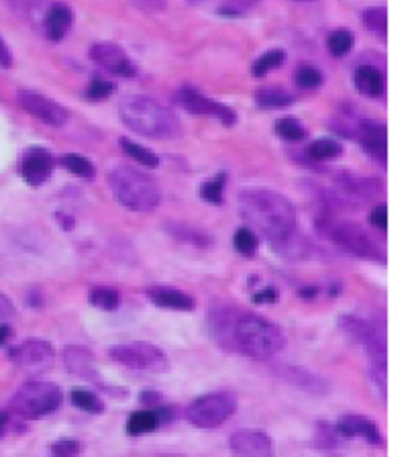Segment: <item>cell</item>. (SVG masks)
I'll return each mask as SVG.
<instances>
[{
	"label": "cell",
	"mask_w": 418,
	"mask_h": 457,
	"mask_svg": "<svg viewBox=\"0 0 418 457\" xmlns=\"http://www.w3.org/2000/svg\"><path fill=\"white\" fill-rule=\"evenodd\" d=\"M241 216L269 241H288L296 229V213L286 196L265 188H251L239 196Z\"/></svg>",
	"instance_id": "6da1fadb"
},
{
	"label": "cell",
	"mask_w": 418,
	"mask_h": 457,
	"mask_svg": "<svg viewBox=\"0 0 418 457\" xmlns=\"http://www.w3.org/2000/svg\"><path fill=\"white\" fill-rule=\"evenodd\" d=\"M119 112L123 123L135 133L151 137V139H170L180 133L178 117L149 96H127L121 100Z\"/></svg>",
	"instance_id": "7a4b0ae2"
},
{
	"label": "cell",
	"mask_w": 418,
	"mask_h": 457,
	"mask_svg": "<svg viewBox=\"0 0 418 457\" xmlns=\"http://www.w3.org/2000/svg\"><path fill=\"white\" fill-rule=\"evenodd\" d=\"M108 184L114 198L137 213L154 211L161 200V190L156 180L131 165H117L108 176Z\"/></svg>",
	"instance_id": "3957f363"
},
{
	"label": "cell",
	"mask_w": 418,
	"mask_h": 457,
	"mask_svg": "<svg viewBox=\"0 0 418 457\" xmlns=\"http://www.w3.org/2000/svg\"><path fill=\"white\" fill-rule=\"evenodd\" d=\"M233 337L237 347L253 359H271L284 347L280 329L255 315L239 317L233 324Z\"/></svg>",
	"instance_id": "277c9868"
},
{
	"label": "cell",
	"mask_w": 418,
	"mask_h": 457,
	"mask_svg": "<svg viewBox=\"0 0 418 457\" xmlns=\"http://www.w3.org/2000/svg\"><path fill=\"white\" fill-rule=\"evenodd\" d=\"M61 400H64L61 388L52 382H27L17 390L10 408L19 417L31 421V419H41L45 414H52L53 410L59 408Z\"/></svg>",
	"instance_id": "5b68a950"
},
{
	"label": "cell",
	"mask_w": 418,
	"mask_h": 457,
	"mask_svg": "<svg viewBox=\"0 0 418 457\" xmlns=\"http://www.w3.org/2000/svg\"><path fill=\"white\" fill-rule=\"evenodd\" d=\"M110 357L135 372H149V374H161L170 368L167 355L163 351L151 345V343H123L114 345L110 350Z\"/></svg>",
	"instance_id": "8992f818"
},
{
	"label": "cell",
	"mask_w": 418,
	"mask_h": 457,
	"mask_svg": "<svg viewBox=\"0 0 418 457\" xmlns=\"http://www.w3.org/2000/svg\"><path fill=\"white\" fill-rule=\"evenodd\" d=\"M235 406V398L227 392L204 394L188 406V419L200 429H214L231 419Z\"/></svg>",
	"instance_id": "52a82bcc"
},
{
	"label": "cell",
	"mask_w": 418,
	"mask_h": 457,
	"mask_svg": "<svg viewBox=\"0 0 418 457\" xmlns=\"http://www.w3.org/2000/svg\"><path fill=\"white\" fill-rule=\"evenodd\" d=\"M8 357L21 370L31 372V374H41V372H47L52 368L55 353L47 341L29 339V341H23L8 351Z\"/></svg>",
	"instance_id": "ba28073f"
},
{
	"label": "cell",
	"mask_w": 418,
	"mask_h": 457,
	"mask_svg": "<svg viewBox=\"0 0 418 457\" xmlns=\"http://www.w3.org/2000/svg\"><path fill=\"white\" fill-rule=\"evenodd\" d=\"M17 100L23 110H27L29 114H33L35 119L52 125V127H64L68 123V110L53 103L52 98L39 94V92H33V90H21L17 94Z\"/></svg>",
	"instance_id": "9c48e42d"
},
{
	"label": "cell",
	"mask_w": 418,
	"mask_h": 457,
	"mask_svg": "<svg viewBox=\"0 0 418 457\" xmlns=\"http://www.w3.org/2000/svg\"><path fill=\"white\" fill-rule=\"evenodd\" d=\"M176 100L178 105H182V108L190 110L192 114H200V117H214L218 119L223 125H233L235 123V112L225 105L212 103L210 98H207L204 94H200L198 90L184 86L176 92Z\"/></svg>",
	"instance_id": "30bf717a"
},
{
	"label": "cell",
	"mask_w": 418,
	"mask_h": 457,
	"mask_svg": "<svg viewBox=\"0 0 418 457\" xmlns=\"http://www.w3.org/2000/svg\"><path fill=\"white\" fill-rule=\"evenodd\" d=\"M331 237L345 251H349L353 255H359V257H375L378 255V249L366 235V231L353 223H335L331 227Z\"/></svg>",
	"instance_id": "8fae6325"
},
{
	"label": "cell",
	"mask_w": 418,
	"mask_h": 457,
	"mask_svg": "<svg viewBox=\"0 0 418 457\" xmlns=\"http://www.w3.org/2000/svg\"><path fill=\"white\" fill-rule=\"evenodd\" d=\"M90 57L103 66L108 74L121 76V78H133L137 74V66L133 59L114 43H98L90 50Z\"/></svg>",
	"instance_id": "7c38bea8"
},
{
	"label": "cell",
	"mask_w": 418,
	"mask_h": 457,
	"mask_svg": "<svg viewBox=\"0 0 418 457\" xmlns=\"http://www.w3.org/2000/svg\"><path fill=\"white\" fill-rule=\"evenodd\" d=\"M231 451L235 457H274V443L262 430L243 429L231 435Z\"/></svg>",
	"instance_id": "4fadbf2b"
},
{
	"label": "cell",
	"mask_w": 418,
	"mask_h": 457,
	"mask_svg": "<svg viewBox=\"0 0 418 457\" xmlns=\"http://www.w3.org/2000/svg\"><path fill=\"white\" fill-rule=\"evenodd\" d=\"M53 172L52 156L43 149H29L21 162V174L29 184L39 186L50 180Z\"/></svg>",
	"instance_id": "5bb4252c"
},
{
	"label": "cell",
	"mask_w": 418,
	"mask_h": 457,
	"mask_svg": "<svg viewBox=\"0 0 418 457\" xmlns=\"http://www.w3.org/2000/svg\"><path fill=\"white\" fill-rule=\"evenodd\" d=\"M359 137L364 143V149L378 162H386L388 158V139H386V127L375 121H364L359 127Z\"/></svg>",
	"instance_id": "9a60e30c"
},
{
	"label": "cell",
	"mask_w": 418,
	"mask_h": 457,
	"mask_svg": "<svg viewBox=\"0 0 418 457\" xmlns=\"http://www.w3.org/2000/svg\"><path fill=\"white\" fill-rule=\"evenodd\" d=\"M64 364L70 374L80 377H94V353L82 345H68L64 350Z\"/></svg>",
	"instance_id": "2e32d148"
},
{
	"label": "cell",
	"mask_w": 418,
	"mask_h": 457,
	"mask_svg": "<svg viewBox=\"0 0 418 457\" xmlns=\"http://www.w3.org/2000/svg\"><path fill=\"white\" fill-rule=\"evenodd\" d=\"M147 298L161 306V308H172V310H192L194 308V300L190 296L176 290V288H167V286H157V288H149L147 290Z\"/></svg>",
	"instance_id": "e0dca14e"
},
{
	"label": "cell",
	"mask_w": 418,
	"mask_h": 457,
	"mask_svg": "<svg viewBox=\"0 0 418 457\" xmlns=\"http://www.w3.org/2000/svg\"><path fill=\"white\" fill-rule=\"evenodd\" d=\"M72 27V10L64 2H53L45 17V31L52 41H59Z\"/></svg>",
	"instance_id": "ac0fdd59"
},
{
	"label": "cell",
	"mask_w": 418,
	"mask_h": 457,
	"mask_svg": "<svg viewBox=\"0 0 418 457\" xmlns=\"http://www.w3.org/2000/svg\"><path fill=\"white\" fill-rule=\"evenodd\" d=\"M337 433L343 435V437H364L369 443H380L382 441L375 425L371 421L364 419V417H357V414L343 417L337 423Z\"/></svg>",
	"instance_id": "d6986e66"
},
{
	"label": "cell",
	"mask_w": 418,
	"mask_h": 457,
	"mask_svg": "<svg viewBox=\"0 0 418 457\" xmlns=\"http://www.w3.org/2000/svg\"><path fill=\"white\" fill-rule=\"evenodd\" d=\"M355 86L359 92H364L367 96H382L384 94V76L375 68L364 66L355 72Z\"/></svg>",
	"instance_id": "ffe728a7"
},
{
	"label": "cell",
	"mask_w": 418,
	"mask_h": 457,
	"mask_svg": "<svg viewBox=\"0 0 418 457\" xmlns=\"http://www.w3.org/2000/svg\"><path fill=\"white\" fill-rule=\"evenodd\" d=\"M255 100L262 108H284L294 103V96L282 88H262L255 92Z\"/></svg>",
	"instance_id": "44dd1931"
},
{
	"label": "cell",
	"mask_w": 418,
	"mask_h": 457,
	"mask_svg": "<svg viewBox=\"0 0 418 457\" xmlns=\"http://www.w3.org/2000/svg\"><path fill=\"white\" fill-rule=\"evenodd\" d=\"M157 427H159V414L156 410H137V412H133L129 423H127V430L131 435L151 433Z\"/></svg>",
	"instance_id": "7402d4cb"
},
{
	"label": "cell",
	"mask_w": 418,
	"mask_h": 457,
	"mask_svg": "<svg viewBox=\"0 0 418 457\" xmlns=\"http://www.w3.org/2000/svg\"><path fill=\"white\" fill-rule=\"evenodd\" d=\"M121 147H123V151L133 158L137 163H141V165H145V167H157L159 165V160H157L156 153H151L149 149H145V147H141L139 143H135L131 139H121Z\"/></svg>",
	"instance_id": "603a6c76"
},
{
	"label": "cell",
	"mask_w": 418,
	"mask_h": 457,
	"mask_svg": "<svg viewBox=\"0 0 418 457\" xmlns=\"http://www.w3.org/2000/svg\"><path fill=\"white\" fill-rule=\"evenodd\" d=\"M190 4H210L216 2V13L221 15H241L245 10H249L251 6H255L260 0H188Z\"/></svg>",
	"instance_id": "cb8c5ba5"
},
{
	"label": "cell",
	"mask_w": 418,
	"mask_h": 457,
	"mask_svg": "<svg viewBox=\"0 0 418 457\" xmlns=\"http://www.w3.org/2000/svg\"><path fill=\"white\" fill-rule=\"evenodd\" d=\"M364 25L369 31H373L378 37H386V29H388V13L384 6H373V8H367L364 13Z\"/></svg>",
	"instance_id": "d4e9b609"
},
{
	"label": "cell",
	"mask_w": 418,
	"mask_h": 457,
	"mask_svg": "<svg viewBox=\"0 0 418 457\" xmlns=\"http://www.w3.org/2000/svg\"><path fill=\"white\" fill-rule=\"evenodd\" d=\"M61 163H64V167H66L68 172H72L74 176H80V178H84V180H92V178L96 176L94 165L88 162L86 158L76 156V153H68V156H64Z\"/></svg>",
	"instance_id": "484cf974"
},
{
	"label": "cell",
	"mask_w": 418,
	"mask_h": 457,
	"mask_svg": "<svg viewBox=\"0 0 418 457\" xmlns=\"http://www.w3.org/2000/svg\"><path fill=\"white\" fill-rule=\"evenodd\" d=\"M72 403L82 410L94 412V414H100L105 410V404L100 403V398L96 394H92L90 390H84V388H74L72 390Z\"/></svg>",
	"instance_id": "4316f807"
},
{
	"label": "cell",
	"mask_w": 418,
	"mask_h": 457,
	"mask_svg": "<svg viewBox=\"0 0 418 457\" xmlns=\"http://www.w3.org/2000/svg\"><path fill=\"white\" fill-rule=\"evenodd\" d=\"M90 304L100 310H117L121 304V298H119V292L112 288H94L90 292Z\"/></svg>",
	"instance_id": "83f0119b"
},
{
	"label": "cell",
	"mask_w": 418,
	"mask_h": 457,
	"mask_svg": "<svg viewBox=\"0 0 418 457\" xmlns=\"http://www.w3.org/2000/svg\"><path fill=\"white\" fill-rule=\"evenodd\" d=\"M282 61H284V52H280V50H271V52H267V54H263L255 63H253V68H251V74L255 76V78H262L265 76L269 70H276V68H280L282 66Z\"/></svg>",
	"instance_id": "f1b7e54d"
},
{
	"label": "cell",
	"mask_w": 418,
	"mask_h": 457,
	"mask_svg": "<svg viewBox=\"0 0 418 457\" xmlns=\"http://www.w3.org/2000/svg\"><path fill=\"white\" fill-rule=\"evenodd\" d=\"M351 45H353V35H351L349 31H345V29L333 31V33L329 35V39H327L329 52L333 55H337V57L349 54Z\"/></svg>",
	"instance_id": "f546056e"
},
{
	"label": "cell",
	"mask_w": 418,
	"mask_h": 457,
	"mask_svg": "<svg viewBox=\"0 0 418 457\" xmlns=\"http://www.w3.org/2000/svg\"><path fill=\"white\" fill-rule=\"evenodd\" d=\"M308 151H311L314 160H333V158L341 156L343 149H341L339 143L333 141V139H318L308 147Z\"/></svg>",
	"instance_id": "4dcf8cb0"
},
{
	"label": "cell",
	"mask_w": 418,
	"mask_h": 457,
	"mask_svg": "<svg viewBox=\"0 0 418 457\" xmlns=\"http://www.w3.org/2000/svg\"><path fill=\"white\" fill-rule=\"evenodd\" d=\"M294 82L300 86V88H306V90H313L318 88L322 84V74L313 68V66H300L294 74Z\"/></svg>",
	"instance_id": "1f68e13d"
},
{
	"label": "cell",
	"mask_w": 418,
	"mask_h": 457,
	"mask_svg": "<svg viewBox=\"0 0 418 457\" xmlns=\"http://www.w3.org/2000/svg\"><path fill=\"white\" fill-rule=\"evenodd\" d=\"M112 92H114V84L108 82L106 78L96 76V78L90 80L88 88H86V98L88 100H105Z\"/></svg>",
	"instance_id": "d6a6232c"
},
{
	"label": "cell",
	"mask_w": 418,
	"mask_h": 457,
	"mask_svg": "<svg viewBox=\"0 0 418 457\" xmlns=\"http://www.w3.org/2000/svg\"><path fill=\"white\" fill-rule=\"evenodd\" d=\"M276 131H278V135H280L282 139H286V141H300V139L306 137L304 127H302L298 121H294V119H280V121L276 123Z\"/></svg>",
	"instance_id": "836d02e7"
},
{
	"label": "cell",
	"mask_w": 418,
	"mask_h": 457,
	"mask_svg": "<svg viewBox=\"0 0 418 457\" xmlns=\"http://www.w3.org/2000/svg\"><path fill=\"white\" fill-rule=\"evenodd\" d=\"M225 184H227L225 176H216L214 180L204 182V184L200 186V194H202V198H204V200H209V202H212V204H218V202L223 200Z\"/></svg>",
	"instance_id": "e575fe53"
},
{
	"label": "cell",
	"mask_w": 418,
	"mask_h": 457,
	"mask_svg": "<svg viewBox=\"0 0 418 457\" xmlns=\"http://www.w3.org/2000/svg\"><path fill=\"white\" fill-rule=\"evenodd\" d=\"M235 249L243 255H251L257 251V237L249 229H239L235 233Z\"/></svg>",
	"instance_id": "d590c367"
},
{
	"label": "cell",
	"mask_w": 418,
	"mask_h": 457,
	"mask_svg": "<svg viewBox=\"0 0 418 457\" xmlns=\"http://www.w3.org/2000/svg\"><path fill=\"white\" fill-rule=\"evenodd\" d=\"M80 454L78 439H59L53 443L52 456L53 457H76Z\"/></svg>",
	"instance_id": "8d00e7d4"
},
{
	"label": "cell",
	"mask_w": 418,
	"mask_h": 457,
	"mask_svg": "<svg viewBox=\"0 0 418 457\" xmlns=\"http://www.w3.org/2000/svg\"><path fill=\"white\" fill-rule=\"evenodd\" d=\"M369 220H371V225L378 227L380 231H386V227H388V209H386V204H378V207L371 211Z\"/></svg>",
	"instance_id": "74e56055"
},
{
	"label": "cell",
	"mask_w": 418,
	"mask_h": 457,
	"mask_svg": "<svg viewBox=\"0 0 418 457\" xmlns=\"http://www.w3.org/2000/svg\"><path fill=\"white\" fill-rule=\"evenodd\" d=\"M15 317V306L8 300V296L4 292H0V324H4L6 321H10Z\"/></svg>",
	"instance_id": "f35d334b"
},
{
	"label": "cell",
	"mask_w": 418,
	"mask_h": 457,
	"mask_svg": "<svg viewBox=\"0 0 418 457\" xmlns=\"http://www.w3.org/2000/svg\"><path fill=\"white\" fill-rule=\"evenodd\" d=\"M131 2H135L143 10H149V13H157L165 6V0H131Z\"/></svg>",
	"instance_id": "ab89813d"
},
{
	"label": "cell",
	"mask_w": 418,
	"mask_h": 457,
	"mask_svg": "<svg viewBox=\"0 0 418 457\" xmlns=\"http://www.w3.org/2000/svg\"><path fill=\"white\" fill-rule=\"evenodd\" d=\"M278 300V292L274 288H263L262 292L253 294V302H276Z\"/></svg>",
	"instance_id": "60d3db41"
},
{
	"label": "cell",
	"mask_w": 418,
	"mask_h": 457,
	"mask_svg": "<svg viewBox=\"0 0 418 457\" xmlns=\"http://www.w3.org/2000/svg\"><path fill=\"white\" fill-rule=\"evenodd\" d=\"M10 63H13L10 50L6 47V43H4L2 37H0V66H2V68H10Z\"/></svg>",
	"instance_id": "b9f144b4"
},
{
	"label": "cell",
	"mask_w": 418,
	"mask_h": 457,
	"mask_svg": "<svg viewBox=\"0 0 418 457\" xmlns=\"http://www.w3.org/2000/svg\"><path fill=\"white\" fill-rule=\"evenodd\" d=\"M8 335H10V329L6 324H0V345L8 339Z\"/></svg>",
	"instance_id": "7bdbcfd3"
},
{
	"label": "cell",
	"mask_w": 418,
	"mask_h": 457,
	"mask_svg": "<svg viewBox=\"0 0 418 457\" xmlns=\"http://www.w3.org/2000/svg\"><path fill=\"white\" fill-rule=\"evenodd\" d=\"M6 425H8V412H0V435L4 433Z\"/></svg>",
	"instance_id": "ee69618b"
},
{
	"label": "cell",
	"mask_w": 418,
	"mask_h": 457,
	"mask_svg": "<svg viewBox=\"0 0 418 457\" xmlns=\"http://www.w3.org/2000/svg\"><path fill=\"white\" fill-rule=\"evenodd\" d=\"M316 294V288H306V290H300V296L302 298H313Z\"/></svg>",
	"instance_id": "f6af8a7d"
},
{
	"label": "cell",
	"mask_w": 418,
	"mask_h": 457,
	"mask_svg": "<svg viewBox=\"0 0 418 457\" xmlns=\"http://www.w3.org/2000/svg\"><path fill=\"white\" fill-rule=\"evenodd\" d=\"M302 2H308V0H302Z\"/></svg>",
	"instance_id": "bcb514c9"
}]
</instances>
